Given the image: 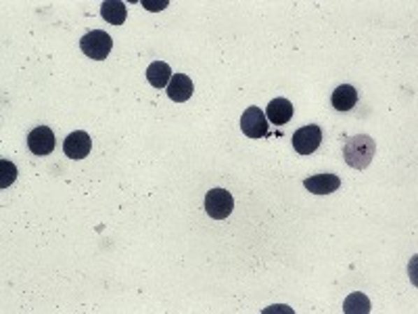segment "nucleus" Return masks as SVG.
<instances>
[{"label":"nucleus","instance_id":"1","mask_svg":"<svg viewBox=\"0 0 418 314\" xmlns=\"http://www.w3.org/2000/svg\"><path fill=\"white\" fill-rule=\"evenodd\" d=\"M375 153H377V143L368 134L352 136L345 143V147H343V157H345L347 166H352L356 170L368 168L370 162H373V157H375Z\"/></svg>","mask_w":418,"mask_h":314},{"label":"nucleus","instance_id":"2","mask_svg":"<svg viewBox=\"0 0 418 314\" xmlns=\"http://www.w3.org/2000/svg\"><path fill=\"white\" fill-rule=\"evenodd\" d=\"M80 48H82V52L86 57L103 61V59L109 57V52L113 48V38L107 31H103V29H92V31H88V34L82 36Z\"/></svg>","mask_w":418,"mask_h":314},{"label":"nucleus","instance_id":"3","mask_svg":"<svg viewBox=\"0 0 418 314\" xmlns=\"http://www.w3.org/2000/svg\"><path fill=\"white\" fill-rule=\"evenodd\" d=\"M234 199L226 189H211L206 195V212L213 220H224L232 214Z\"/></svg>","mask_w":418,"mask_h":314},{"label":"nucleus","instance_id":"4","mask_svg":"<svg viewBox=\"0 0 418 314\" xmlns=\"http://www.w3.org/2000/svg\"><path fill=\"white\" fill-rule=\"evenodd\" d=\"M240 130L249 138H264L268 136V117L259 107H247L240 117Z\"/></svg>","mask_w":418,"mask_h":314},{"label":"nucleus","instance_id":"5","mask_svg":"<svg viewBox=\"0 0 418 314\" xmlns=\"http://www.w3.org/2000/svg\"><path fill=\"white\" fill-rule=\"evenodd\" d=\"M322 143V130L316 124L303 126L293 134V147L299 155H310L314 153Z\"/></svg>","mask_w":418,"mask_h":314},{"label":"nucleus","instance_id":"6","mask_svg":"<svg viewBox=\"0 0 418 314\" xmlns=\"http://www.w3.org/2000/svg\"><path fill=\"white\" fill-rule=\"evenodd\" d=\"M27 147L34 155H48L55 149V132L48 126H38L27 134Z\"/></svg>","mask_w":418,"mask_h":314},{"label":"nucleus","instance_id":"7","mask_svg":"<svg viewBox=\"0 0 418 314\" xmlns=\"http://www.w3.org/2000/svg\"><path fill=\"white\" fill-rule=\"evenodd\" d=\"M90 149H92V141H90L88 132H84V130L71 132L63 143V151L69 159H84V157H88Z\"/></svg>","mask_w":418,"mask_h":314},{"label":"nucleus","instance_id":"8","mask_svg":"<svg viewBox=\"0 0 418 314\" xmlns=\"http://www.w3.org/2000/svg\"><path fill=\"white\" fill-rule=\"evenodd\" d=\"M303 187H305L310 193H314V195H331V193L339 191L341 180H339V176H335V174H318V176H310V178L303 183Z\"/></svg>","mask_w":418,"mask_h":314},{"label":"nucleus","instance_id":"9","mask_svg":"<svg viewBox=\"0 0 418 314\" xmlns=\"http://www.w3.org/2000/svg\"><path fill=\"white\" fill-rule=\"evenodd\" d=\"M193 80L185 73H174L170 84H168V97L176 103H185L193 97Z\"/></svg>","mask_w":418,"mask_h":314},{"label":"nucleus","instance_id":"10","mask_svg":"<svg viewBox=\"0 0 418 314\" xmlns=\"http://www.w3.org/2000/svg\"><path fill=\"white\" fill-rule=\"evenodd\" d=\"M266 117L276 124V126H284L291 117H293V105L287 99H274L270 101L268 109H266Z\"/></svg>","mask_w":418,"mask_h":314},{"label":"nucleus","instance_id":"11","mask_svg":"<svg viewBox=\"0 0 418 314\" xmlns=\"http://www.w3.org/2000/svg\"><path fill=\"white\" fill-rule=\"evenodd\" d=\"M172 76V67L164 61H155L147 67V80L153 88H168Z\"/></svg>","mask_w":418,"mask_h":314},{"label":"nucleus","instance_id":"12","mask_svg":"<svg viewBox=\"0 0 418 314\" xmlns=\"http://www.w3.org/2000/svg\"><path fill=\"white\" fill-rule=\"evenodd\" d=\"M358 103V90L349 84H341L333 92V107L337 111H352Z\"/></svg>","mask_w":418,"mask_h":314},{"label":"nucleus","instance_id":"13","mask_svg":"<svg viewBox=\"0 0 418 314\" xmlns=\"http://www.w3.org/2000/svg\"><path fill=\"white\" fill-rule=\"evenodd\" d=\"M101 17L111 25H122L128 17V8L122 0H105L101 4Z\"/></svg>","mask_w":418,"mask_h":314},{"label":"nucleus","instance_id":"14","mask_svg":"<svg viewBox=\"0 0 418 314\" xmlns=\"http://www.w3.org/2000/svg\"><path fill=\"white\" fill-rule=\"evenodd\" d=\"M343 311L345 313H370V302L364 294H354L345 300L343 304Z\"/></svg>","mask_w":418,"mask_h":314},{"label":"nucleus","instance_id":"15","mask_svg":"<svg viewBox=\"0 0 418 314\" xmlns=\"http://www.w3.org/2000/svg\"><path fill=\"white\" fill-rule=\"evenodd\" d=\"M17 178V168L8 159H0V189H8Z\"/></svg>","mask_w":418,"mask_h":314},{"label":"nucleus","instance_id":"16","mask_svg":"<svg viewBox=\"0 0 418 314\" xmlns=\"http://www.w3.org/2000/svg\"><path fill=\"white\" fill-rule=\"evenodd\" d=\"M170 4V0H143V6L151 13H157V10H164L166 6Z\"/></svg>","mask_w":418,"mask_h":314}]
</instances>
